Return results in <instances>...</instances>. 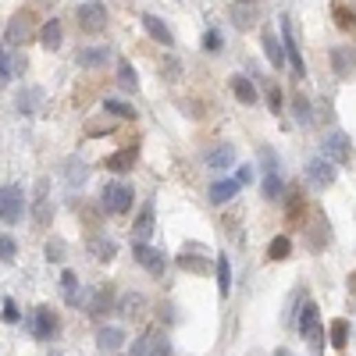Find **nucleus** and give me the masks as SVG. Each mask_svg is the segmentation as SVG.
I'll list each match as a JSON object with an SVG mask.
<instances>
[{
    "label": "nucleus",
    "mask_w": 356,
    "mask_h": 356,
    "mask_svg": "<svg viewBox=\"0 0 356 356\" xmlns=\"http://www.w3.org/2000/svg\"><path fill=\"white\" fill-rule=\"evenodd\" d=\"M300 339L313 353H324V324H321V310L313 300H306L303 310H300Z\"/></svg>",
    "instance_id": "obj_1"
},
{
    "label": "nucleus",
    "mask_w": 356,
    "mask_h": 356,
    "mask_svg": "<svg viewBox=\"0 0 356 356\" xmlns=\"http://www.w3.org/2000/svg\"><path fill=\"white\" fill-rule=\"evenodd\" d=\"M132 200H136V193H132V185H125V182H107L100 193V207L107 214H129Z\"/></svg>",
    "instance_id": "obj_2"
},
{
    "label": "nucleus",
    "mask_w": 356,
    "mask_h": 356,
    "mask_svg": "<svg viewBox=\"0 0 356 356\" xmlns=\"http://www.w3.org/2000/svg\"><path fill=\"white\" fill-rule=\"evenodd\" d=\"M75 22H78V29H82V32L96 36V32L107 29L111 14H107V8H103L100 0H86V4H78V8H75Z\"/></svg>",
    "instance_id": "obj_3"
},
{
    "label": "nucleus",
    "mask_w": 356,
    "mask_h": 356,
    "mask_svg": "<svg viewBox=\"0 0 356 356\" xmlns=\"http://www.w3.org/2000/svg\"><path fill=\"white\" fill-rule=\"evenodd\" d=\"M278 32H282V43H285V57H289V68L296 78H306V61H303V50L296 43V32H292V18L282 14L278 18Z\"/></svg>",
    "instance_id": "obj_4"
},
{
    "label": "nucleus",
    "mask_w": 356,
    "mask_h": 356,
    "mask_svg": "<svg viewBox=\"0 0 356 356\" xmlns=\"http://www.w3.org/2000/svg\"><path fill=\"white\" fill-rule=\"evenodd\" d=\"M321 154H324L328 160H335L339 167H349V164H353V157H356L353 143H349V136H346L342 129H331V132L324 136V143H321Z\"/></svg>",
    "instance_id": "obj_5"
},
{
    "label": "nucleus",
    "mask_w": 356,
    "mask_h": 356,
    "mask_svg": "<svg viewBox=\"0 0 356 356\" xmlns=\"http://www.w3.org/2000/svg\"><path fill=\"white\" fill-rule=\"evenodd\" d=\"M228 22H232L239 32H249L260 25V4L257 0H232V8H228Z\"/></svg>",
    "instance_id": "obj_6"
},
{
    "label": "nucleus",
    "mask_w": 356,
    "mask_h": 356,
    "mask_svg": "<svg viewBox=\"0 0 356 356\" xmlns=\"http://www.w3.org/2000/svg\"><path fill=\"white\" fill-rule=\"evenodd\" d=\"M132 257H136V264H143L150 275H164L167 271V257H164V249H157V246H150V242H143V239H132Z\"/></svg>",
    "instance_id": "obj_7"
},
{
    "label": "nucleus",
    "mask_w": 356,
    "mask_h": 356,
    "mask_svg": "<svg viewBox=\"0 0 356 356\" xmlns=\"http://www.w3.org/2000/svg\"><path fill=\"white\" fill-rule=\"evenodd\" d=\"M335 175H339V164L328 160L324 154L306 160V182L313 185V189H328V185H335Z\"/></svg>",
    "instance_id": "obj_8"
},
{
    "label": "nucleus",
    "mask_w": 356,
    "mask_h": 356,
    "mask_svg": "<svg viewBox=\"0 0 356 356\" xmlns=\"http://www.w3.org/2000/svg\"><path fill=\"white\" fill-rule=\"evenodd\" d=\"M22 211H25L22 189H18V185H4V189H0V221L18 224V221H22Z\"/></svg>",
    "instance_id": "obj_9"
},
{
    "label": "nucleus",
    "mask_w": 356,
    "mask_h": 356,
    "mask_svg": "<svg viewBox=\"0 0 356 356\" xmlns=\"http://www.w3.org/2000/svg\"><path fill=\"white\" fill-rule=\"evenodd\" d=\"M29 328H32V339L47 342V339H54V335H57L61 321H57V313H54L50 306H36L32 317H29Z\"/></svg>",
    "instance_id": "obj_10"
},
{
    "label": "nucleus",
    "mask_w": 356,
    "mask_h": 356,
    "mask_svg": "<svg viewBox=\"0 0 356 356\" xmlns=\"http://www.w3.org/2000/svg\"><path fill=\"white\" fill-rule=\"evenodd\" d=\"M8 43L11 47H25L29 39L36 36V22H32V11H18L14 18H11V25H8Z\"/></svg>",
    "instance_id": "obj_11"
},
{
    "label": "nucleus",
    "mask_w": 356,
    "mask_h": 356,
    "mask_svg": "<svg viewBox=\"0 0 356 356\" xmlns=\"http://www.w3.org/2000/svg\"><path fill=\"white\" fill-rule=\"evenodd\" d=\"M228 90H232V96L242 103V107H253V103L260 100V86H257V78H249L242 72H235L232 78H228Z\"/></svg>",
    "instance_id": "obj_12"
},
{
    "label": "nucleus",
    "mask_w": 356,
    "mask_h": 356,
    "mask_svg": "<svg viewBox=\"0 0 356 356\" xmlns=\"http://www.w3.org/2000/svg\"><path fill=\"white\" fill-rule=\"evenodd\" d=\"M139 22H143V29H146V36L154 39V43H160L164 50H171L175 47V32H171V25L164 22V18H157V14H139Z\"/></svg>",
    "instance_id": "obj_13"
},
{
    "label": "nucleus",
    "mask_w": 356,
    "mask_h": 356,
    "mask_svg": "<svg viewBox=\"0 0 356 356\" xmlns=\"http://www.w3.org/2000/svg\"><path fill=\"white\" fill-rule=\"evenodd\" d=\"M260 47H264V57H267V65L271 68H285L289 65V57H285V43H282V39H278V32L275 29H264L260 32Z\"/></svg>",
    "instance_id": "obj_14"
},
{
    "label": "nucleus",
    "mask_w": 356,
    "mask_h": 356,
    "mask_svg": "<svg viewBox=\"0 0 356 356\" xmlns=\"http://www.w3.org/2000/svg\"><path fill=\"white\" fill-rule=\"evenodd\" d=\"M167 353V335L164 331H146L139 335V339L132 342V356H164Z\"/></svg>",
    "instance_id": "obj_15"
},
{
    "label": "nucleus",
    "mask_w": 356,
    "mask_h": 356,
    "mask_svg": "<svg viewBox=\"0 0 356 356\" xmlns=\"http://www.w3.org/2000/svg\"><path fill=\"white\" fill-rule=\"evenodd\" d=\"M154 228H157V207H154V200H146L143 207H139V214H136V221H132V239H150L154 235Z\"/></svg>",
    "instance_id": "obj_16"
},
{
    "label": "nucleus",
    "mask_w": 356,
    "mask_h": 356,
    "mask_svg": "<svg viewBox=\"0 0 356 356\" xmlns=\"http://www.w3.org/2000/svg\"><path fill=\"white\" fill-rule=\"evenodd\" d=\"M328 61H331L335 78H353V75H356V50H353V47H335V50L328 54Z\"/></svg>",
    "instance_id": "obj_17"
},
{
    "label": "nucleus",
    "mask_w": 356,
    "mask_h": 356,
    "mask_svg": "<svg viewBox=\"0 0 356 356\" xmlns=\"http://www.w3.org/2000/svg\"><path fill=\"white\" fill-rule=\"evenodd\" d=\"M203 160H207L211 171H228V167H235V146H232V143H218V146L207 150Z\"/></svg>",
    "instance_id": "obj_18"
},
{
    "label": "nucleus",
    "mask_w": 356,
    "mask_h": 356,
    "mask_svg": "<svg viewBox=\"0 0 356 356\" xmlns=\"http://www.w3.org/2000/svg\"><path fill=\"white\" fill-rule=\"evenodd\" d=\"M303 228H306V239H310V249H313V253H324V249H328V239H331V228H328L324 214H317L313 221H306Z\"/></svg>",
    "instance_id": "obj_19"
},
{
    "label": "nucleus",
    "mask_w": 356,
    "mask_h": 356,
    "mask_svg": "<svg viewBox=\"0 0 356 356\" xmlns=\"http://www.w3.org/2000/svg\"><path fill=\"white\" fill-rule=\"evenodd\" d=\"M200 249H203L200 242H189V246H185V253L178 257V267H182V271H193V275H207V271H211V260H207Z\"/></svg>",
    "instance_id": "obj_20"
},
{
    "label": "nucleus",
    "mask_w": 356,
    "mask_h": 356,
    "mask_svg": "<svg viewBox=\"0 0 356 356\" xmlns=\"http://www.w3.org/2000/svg\"><path fill=\"white\" fill-rule=\"evenodd\" d=\"M118 303H114V289L111 285H100V289H93L90 292V300H86V310L93 313V317H103L107 310H114Z\"/></svg>",
    "instance_id": "obj_21"
},
{
    "label": "nucleus",
    "mask_w": 356,
    "mask_h": 356,
    "mask_svg": "<svg viewBox=\"0 0 356 356\" xmlns=\"http://www.w3.org/2000/svg\"><path fill=\"white\" fill-rule=\"evenodd\" d=\"M239 189H242L239 178H218V182H211V189H207V193H211V203H214V207H224V203L235 200Z\"/></svg>",
    "instance_id": "obj_22"
},
{
    "label": "nucleus",
    "mask_w": 356,
    "mask_h": 356,
    "mask_svg": "<svg viewBox=\"0 0 356 356\" xmlns=\"http://www.w3.org/2000/svg\"><path fill=\"white\" fill-rule=\"evenodd\" d=\"M136 160H139V150H136V146H125V150H118V154H111L107 160H103V167L114 171V175H129L136 167Z\"/></svg>",
    "instance_id": "obj_23"
},
{
    "label": "nucleus",
    "mask_w": 356,
    "mask_h": 356,
    "mask_svg": "<svg viewBox=\"0 0 356 356\" xmlns=\"http://www.w3.org/2000/svg\"><path fill=\"white\" fill-rule=\"evenodd\" d=\"M75 61H78V68L96 72V68H103V65L111 61V50H107V47H82V50L75 54Z\"/></svg>",
    "instance_id": "obj_24"
},
{
    "label": "nucleus",
    "mask_w": 356,
    "mask_h": 356,
    "mask_svg": "<svg viewBox=\"0 0 356 356\" xmlns=\"http://www.w3.org/2000/svg\"><path fill=\"white\" fill-rule=\"evenodd\" d=\"M14 103H18V114H36L39 107H43V90L39 86H22L18 96H14Z\"/></svg>",
    "instance_id": "obj_25"
},
{
    "label": "nucleus",
    "mask_w": 356,
    "mask_h": 356,
    "mask_svg": "<svg viewBox=\"0 0 356 356\" xmlns=\"http://www.w3.org/2000/svg\"><path fill=\"white\" fill-rule=\"evenodd\" d=\"M61 292H65V300L72 306H86V300H90V292H82L75 271H65V275H61Z\"/></svg>",
    "instance_id": "obj_26"
},
{
    "label": "nucleus",
    "mask_w": 356,
    "mask_h": 356,
    "mask_svg": "<svg viewBox=\"0 0 356 356\" xmlns=\"http://www.w3.org/2000/svg\"><path fill=\"white\" fill-rule=\"evenodd\" d=\"M86 246H90L93 260H100V264H111V260L118 257V246H114V239H107V235H90Z\"/></svg>",
    "instance_id": "obj_27"
},
{
    "label": "nucleus",
    "mask_w": 356,
    "mask_h": 356,
    "mask_svg": "<svg viewBox=\"0 0 356 356\" xmlns=\"http://www.w3.org/2000/svg\"><path fill=\"white\" fill-rule=\"evenodd\" d=\"M39 43H43V50H61V43H65V29H61L57 18H50V22L39 25Z\"/></svg>",
    "instance_id": "obj_28"
},
{
    "label": "nucleus",
    "mask_w": 356,
    "mask_h": 356,
    "mask_svg": "<svg viewBox=\"0 0 356 356\" xmlns=\"http://www.w3.org/2000/svg\"><path fill=\"white\" fill-rule=\"evenodd\" d=\"M260 189H264V200H267V203L285 200V182H282V175H278V171H264Z\"/></svg>",
    "instance_id": "obj_29"
},
{
    "label": "nucleus",
    "mask_w": 356,
    "mask_h": 356,
    "mask_svg": "<svg viewBox=\"0 0 356 356\" xmlns=\"http://www.w3.org/2000/svg\"><path fill=\"white\" fill-rule=\"evenodd\" d=\"M331 18H335V25H339L342 32H356V8L342 4V0H335V4H331Z\"/></svg>",
    "instance_id": "obj_30"
},
{
    "label": "nucleus",
    "mask_w": 356,
    "mask_h": 356,
    "mask_svg": "<svg viewBox=\"0 0 356 356\" xmlns=\"http://www.w3.org/2000/svg\"><path fill=\"white\" fill-rule=\"evenodd\" d=\"M143 306H146V296H143V292H125V296L118 300V313H121V317H136V313H143Z\"/></svg>",
    "instance_id": "obj_31"
},
{
    "label": "nucleus",
    "mask_w": 356,
    "mask_h": 356,
    "mask_svg": "<svg viewBox=\"0 0 356 356\" xmlns=\"http://www.w3.org/2000/svg\"><path fill=\"white\" fill-rule=\"evenodd\" d=\"M214 275H218V296L228 300V292H232V264H228L224 253L214 260Z\"/></svg>",
    "instance_id": "obj_32"
},
{
    "label": "nucleus",
    "mask_w": 356,
    "mask_h": 356,
    "mask_svg": "<svg viewBox=\"0 0 356 356\" xmlns=\"http://www.w3.org/2000/svg\"><path fill=\"white\" fill-rule=\"evenodd\" d=\"M65 178H68V185H86L90 164L82 160V157H68V160H65Z\"/></svg>",
    "instance_id": "obj_33"
},
{
    "label": "nucleus",
    "mask_w": 356,
    "mask_h": 356,
    "mask_svg": "<svg viewBox=\"0 0 356 356\" xmlns=\"http://www.w3.org/2000/svg\"><path fill=\"white\" fill-rule=\"evenodd\" d=\"M96 346H100L103 353L121 349V346H125V331H121V328H100V331H96Z\"/></svg>",
    "instance_id": "obj_34"
},
{
    "label": "nucleus",
    "mask_w": 356,
    "mask_h": 356,
    "mask_svg": "<svg viewBox=\"0 0 356 356\" xmlns=\"http://www.w3.org/2000/svg\"><path fill=\"white\" fill-rule=\"evenodd\" d=\"M292 118H296V125H313V121H317V114H313V103H310L303 93L292 96Z\"/></svg>",
    "instance_id": "obj_35"
},
{
    "label": "nucleus",
    "mask_w": 356,
    "mask_h": 356,
    "mask_svg": "<svg viewBox=\"0 0 356 356\" xmlns=\"http://www.w3.org/2000/svg\"><path fill=\"white\" fill-rule=\"evenodd\" d=\"M264 82V96H267V111L271 114H282L285 111V96H282V86H278V82H271V78H260Z\"/></svg>",
    "instance_id": "obj_36"
},
{
    "label": "nucleus",
    "mask_w": 356,
    "mask_h": 356,
    "mask_svg": "<svg viewBox=\"0 0 356 356\" xmlns=\"http://www.w3.org/2000/svg\"><path fill=\"white\" fill-rule=\"evenodd\" d=\"M103 114L121 118V121H136V107H132V103H125V100H118V96L103 100Z\"/></svg>",
    "instance_id": "obj_37"
},
{
    "label": "nucleus",
    "mask_w": 356,
    "mask_h": 356,
    "mask_svg": "<svg viewBox=\"0 0 356 356\" xmlns=\"http://www.w3.org/2000/svg\"><path fill=\"white\" fill-rule=\"evenodd\" d=\"M118 86L125 90V93H136L139 90V75H136V68H132V61H118Z\"/></svg>",
    "instance_id": "obj_38"
},
{
    "label": "nucleus",
    "mask_w": 356,
    "mask_h": 356,
    "mask_svg": "<svg viewBox=\"0 0 356 356\" xmlns=\"http://www.w3.org/2000/svg\"><path fill=\"white\" fill-rule=\"evenodd\" d=\"M346 342H349V321H346V317L331 321V328H328V346H331V349H346Z\"/></svg>",
    "instance_id": "obj_39"
},
{
    "label": "nucleus",
    "mask_w": 356,
    "mask_h": 356,
    "mask_svg": "<svg viewBox=\"0 0 356 356\" xmlns=\"http://www.w3.org/2000/svg\"><path fill=\"white\" fill-rule=\"evenodd\" d=\"M50 218H54V203L47 193H39L32 203V224H50Z\"/></svg>",
    "instance_id": "obj_40"
},
{
    "label": "nucleus",
    "mask_w": 356,
    "mask_h": 356,
    "mask_svg": "<svg viewBox=\"0 0 356 356\" xmlns=\"http://www.w3.org/2000/svg\"><path fill=\"white\" fill-rule=\"evenodd\" d=\"M292 253V239L289 235H275L267 242V260H289Z\"/></svg>",
    "instance_id": "obj_41"
},
{
    "label": "nucleus",
    "mask_w": 356,
    "mask_h": 356,
    "mask_svg": "<svg viewBox=\"0 0 356 356\" xmlns=\"http://www.w3.org/2000/svg\"><path fill=\"white\" fill-rule=\"evenodd\" d=\"M43 257H47V264H61L68 257V246H65V239H47V246H43Z\"/></svg>",
    "instance_id": "obj_42"
},
{
    "label": "nucleus",
    "mask_w": 356,
    "mask_h": 356,
    "mask_svg": "<svg viewBox=\"0 0 356 356\" xmlns=\"http://www.w3.org/2000/svg\"><path fill=\"white\" fill-rule=\"evenodd\" d=\"M111 129H114L111 114H103V118H93V121H86V136H111Z\"/></svg>",
    "instance_id": "obj_43"
},
{
    "label": "nucleus",
    "mask_w": 356,
    "mask_h": 356,
    "mask_svg": "<svg viewBox=\"0 0 356 356\" xmlns=\"http://www.w3.org/2000/svg\"><path fill=\"white\" fill-rule=\"evenodd\" d=\"M203 50H207V54H221V50H224L221 29H207V32H203Z\"/></svg>",
    "instance_id": "obj_44"
},
{
    "label": "nucleus",
    "mask_w": 356,
    "mask_h": 356,
    "mask_svg": "<svg viewBox=\"0 0 356 356\" xmlns=\"http://www.w3.org/2000/svg\"><path fill=\"white\" fill-rule=\"evenodd\" d=\"M257 157H260V167H264V171H278V164H282V160H278V154H275V146H267V143H264L260 150H257Z\"/></svg>",
    "instance_id": "obj_45"
},
{
    "label": "nucleus",
    "mask_w": 356,
    "mask_h": 356,
    "mask_svg": "<svg viewBox=\"0 0 356 356\" xmlns=\"http://www.w3.org/2000/svg\"><path fill=\"white\" fill-rule=\"evenodd\" d=\"M11 75H14V65H11L4 43H0V86H4V82H11Z\"/></svg>",
    "instance_id": "obj_46"
},
{
    "label": "nucleus",
    "mask_w": 356,
    "mask_h": 356,
    "mask_svg": "<svg viewBox=\"0 0 356 356\" xmlns=\"http://www.w3.org/2000/svg\"><path fill=\"white\" fill-rule=\"evenodd\" d=\"M160 72L167 75V82H178V75H182V65H178V61H175L171 54H167V57H164V65H160Z\"/></svg>",
    "instance_id": "obj_47"
},
{
    "label": "nucleus",
    "mask_w": 356,
    "mask_h": 356,
    "mask_svg": "<svg viewBox=\"0 0 356 356\" xmlns=\"http://www.w3.org/2000/svg\"><path fill=\"white\" fill-rule=\"evenodd\" d=\"M0 317H4V324H18V321H22V310H18L14 300H8L4 310H0Z\"/></svg>",
    "instance_id": "obj_48"
},
{
    "label": "nucleus",
    "mask_w": 356,
    "mask_h": 356,
    "mask_svg": "<svg viewBox=\"0 0 356 356\" xmlns=\"http://www.w3.org/2000/svg\"><path fill=\"white\" fill-rule=\"evenodd\" d=\"M14 249H18V242L11 239V235H0V260H14Z\"/></svg>",
    "instance_id": "obj_49"
},
{
    "label": "nucleus",
    "mask_w": 356,
    "mask_h": 356,
    "mask_svg": "<svg viewBox=\"0 0 356 356\" xmlns=\"http://www.w3.org/2000/svg\"><path fill=\"white\" fill-rule=\"evenodd\" d=\"M253 175H257V171H253V164H239V171H235V178H239L242 185L253 182Z\"/></svg>",
    "instance_id": "obj_50"
},
{
    "label": "nucleus",
    "mask_w": 356,
    "mask_h": 356,
    "mask_svg": "<svg viewBox=\"0 0 356 356\" xmlns=\"http://www.w3.org/2000/svg\"><path fill=\"white\" fill-rule=\"evenodd\" d=\"M349 292H353V296H356V275L349 278Z\"/></svg>",
    "instance_id": "obj_51"
},
{
    "label": "nucleus",
    "mask_w": 356,
    "mask_h": 356,
    "mask_svg": "<svg viewBox=\"0 0 356 356\" xmlns=\"http://www.w3.org/2000/svg\"><path fill=\"white\" fill-rule=\"evenodd\" d=\"M275 356H292V353L289 349H275Z\"/></svg>",
    "instance_id": "obj_52"
},
{
    "label": "nucleus",
    "mask_w": 356,
    "mask_h": 356,
    "mask_svg": "<svg viewBox=\"0 0 356 356\" xmlns=\"http://www.w3.org/2000/svg\"><path fill=\"white\" fill-rule=\"evenodd\" d=\"M50 356H61V353H50Z\"/></svg>",
    "instance_id": "obj_53"
}]
</instances>
